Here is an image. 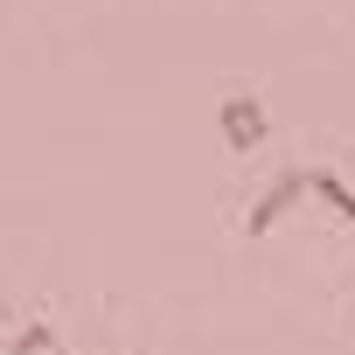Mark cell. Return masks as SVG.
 Listing matches in <instances>:
<instances>
[{"label": "cell", "instance_id": "obj_1", "mask_svg": "<svg viewBox=\"0 0 355 355\" xmlns=\"http://www.w3.org/2000/svg\"><path fill=\"white\" fill-rule=\"evenodd\" d=\"M306 196H313V174H306V167H279L272 182L251 196V209H244V237H265V230H279V223H286V216H293Z\"/></svg>", "mask_w": 355, "mask_h": 355}, {"label": "cell", "instance_id": "obj_2", "mask_svg": "<svg viewBox=\"0 0 355 355\" xmlns=\"http://www.w3.org/2000/svg\"><path fill=\"white\" fill-rule=\"evenodd\" d=\"M216 132H223V146H230L237 160H251V153L265 146L272 119H265V105H258L251 91H223V105H216Z\"/></svg>", "mask_w": 355, "mask_h": 355}, {"label": "cell", "instance_id": "obj_3", "mask_svg": "<svg viewBox=\"0 0 355 355\" xmlns=\"http://www.w3.org/2000/svg\"><path fill=\"white\" fill-rule=\"evenodd\" d=\"M313 196H320V202L334 209V223H348V230H355V189L341 182L334 167H313Z\"/></svg>", "mask_w": 355, "mask_h": 355}, {"label": "cell", "instance_id": "obj_4", "mask_svg": "<svg viewBox=\"0 0 355 355\" xmlns=\"http://www.w3.org/2000/svg\"><path fill=\"white\" fill-rule=\"evenodd\" d=\"M49 348H56V327H42V320L15 334V355H49Z\"/></svg>", "mask_w": 355, "mask_h": 355}]
</instances>
